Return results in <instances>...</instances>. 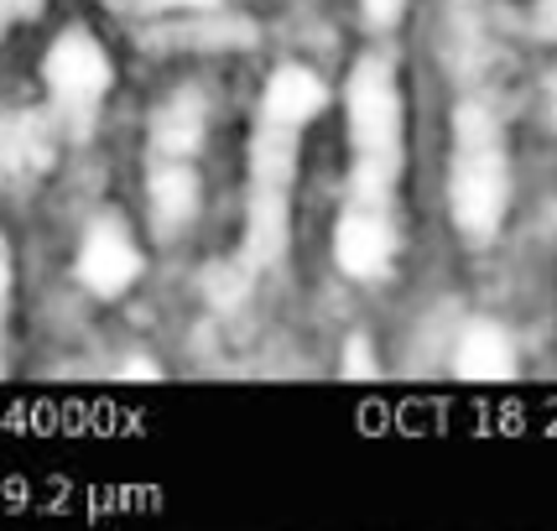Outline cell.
Returning a JSON list of instances; mask_svg holds the SVG:
<instances>
[{
	"mask_svg": "<svg viewBox=\"0 0 557 531\" xmlns=\"http://www.w3.org/2000/svg\"><path fill=\"white\" fill-rule=\"evenodd\" d=\"M42 95L63 136H84L115 89V58L89 26H63L42 52Z\"/></svg>",
	"mask_w": 557,
	"mask_h": 531,
	"instance_id": "obj_1",
	"label": "cell"
},
{
	"mask_svg": "<svg viewBox=\"0 0 557 531\" xmlns=\"http://www.w3.org/2000/svg\"><path fill=\"white\" fill-rule=\"evenodd\" d=\"M146 276V240L141 230L121 214V209H99L73 245V282L99 297V302H115L125 292H136Z\"/></svg>",
	"mask_w": 557,
	"mask_h": 531,
	"instance_id": "obj_2",
	"label": "cell"
},
{
	"mask_svg": "<svg viewBox=\"0 0 557 531\" xmlns=\"http://www.w3.org/2000/svg\"><path fill=\"white\" fill-rule=\"evenodd\" d=\"M203 219V177L198 162H168L151 157L141 183V224L151 245H183Z\"/></svg>",
	"mask_w": 557,
	"mask_h": 531,
	"instance_id": "obj_3",
	"label": "cell"
},
{
	"mask_svg": "<svg viewBox=\"0 0 557 531\" xmlns=\"http://www.w3.org/2000/svg\"><path fill=\"white\" fill-rule=\"evenodd\" d=\"M63 125L52 110H5L0 115V194H16L26 183L48 177L63 151Z\"/></svg>",
	"mask_w": 557,
	"mask_h": 531,
	"instance_id": "obj_4",
	"label": "cell"
},
{
	"mask_svg": "<svg viewBox=\"0 0 557 531\" xmlns=\"http://www.w3.org/2000/svg\"><path fill=\"white\" fill-rule=\"evenodd\" d=\"M203 141H209V99H203V89L183 84V89H172L151 110V121H146V151L151 157H168V162H198Z\"/></svg>",
	"mask_w": 557,
	"mask_h": 531,
	"instance_id": "obj_5",
	"label": "cell"
},
{
	"mask_svg": "<svg viewBox=\"0 0 557 531\" xmlns=\"http://www.w3.org/2000/svg\"><path fill=\"white\" fill-rule=\"evenodd\" d=\"M323 110H329V84L302 63H282L261 89V125H276V131H302Z\"/></svg>",
	"mask_w": 557,
	"mask_h": 531,
	"instance_id": "obj_6",
	"label": "cell"
},
{
	"mask_svg": "<svg viewBox=\"0 0 557 531\" xmlns=\"http://www.w3.org/2000/svg\"><path fill=\"white\" fill-rule=\"evenodd\" d=\"M386 256H391V235L375 209H355V214L339 224L334 235V261L355 276V282H370L386 271Z\"/></svg>",
	"mask_w": 557,
	"mask_h": 531,
	"instance_id": "obj_7",
	"label": "cell"
},
{
	"mask_svg": "<svg viewBox=\"0 0 557 531\" xmlns=\"http://www.w3.org/2000/svg\"><path fill=\"white\" fill-rule=\"evenodd\" d=\"M42 11H48V0H0V42H5L16 26L37 22Z\"/></svg>",
	"mask_w": 557,
	"mask_h": 531,
	"instance_id": "obj_8",
	"label": "cell"
},
{
	"mask_svg": "<svg viewBox=\"0 0 557 531\" xmlns=\"http://www.w3.org/2000/svg\"><path fill=\"white\" fill-rule=\"evenodd\" d=\"M364 11V26H375V32H386V26L401 22V11H407V0H360Z\"/></svg>",
	"mask_w": 557,
	"mask_h": 531,
	"instance_id": "obj_9",
	"label": "cell"
},
{
	"mask_svg": "<svg viewBox=\"0 0 557 531\" xmlns=\"http://www.w3.org/2000/svg\"><path fill=\"white\" fill-rule=\"evenodd\" d=\"M125 11H214L224 0H115Z\"/></svg>",
	"mask_w": 557,
	"mask_h": 531,
	"instance_id": "obj_10",
	"label": "cell"
},
{
	"mask_svg": "<svg viewBox=\"0 0 557 531\" xmlns=\"http://www.w3.org/2000/svg\"><path fill=\"white\" fill-rule=\"evenodd\" d=\"M11 287H16V261H11V240H5V230H0V318L11 308Z\"/></svg>",
	"mask_w": 557,
	"mask_h": 531,
	"instance_id": "obj_11",
	"label": "cell"
}]
</instances>
